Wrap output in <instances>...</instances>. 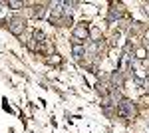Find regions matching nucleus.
Here are the masks:
<instances>
[{
  "label": "nucleus",
  "mask_w": 149,
  "mask_h": 133,
  "mask_svg": "<svg viewBox=\"0 0 149 133\" xmlns=\"http://www.w3.org/2000/svg\"><path fill=\"white\" fill-rule=\"evenodd\" d=\"M117 113H119L121 117L131 119V117L135 115V107H133V103H131L129 100H119L117 101Z\"/></svg>",
  "instance_id": "nucleus-1"
},
{
  "label": "nucleus",
  "mask_w": 149,
  "mask_h": 133,
  "mask_svg": "<svg viewBox=\"0 0 149 133\" xmlns=\"http://www.w3.org/2000/svg\"><path fill=\"white\" fill-rule=\"evenodd\" d=\"M22 30H24V22H22V20H18V18H14V20L10 22V32L16 34V36H20Z\"/></svg>",
  "instance_id": "nucleus-2"
},
{
  "label": "nucleus",
  "mask_w": 149,
  "mask_h": 133,
  "mask_svg": "<svg viewBox=\"0 0 149 133\" xmlns=\"http://www.w3.org/2000/svg\"><path fill=\"white\" fill-rule=\"evenodd\" d=\"M80 38H88V30H86V26L76 28V32H74V40H76V44L80 42Z\"/></svg>",
  "instance_id": "nucleus-3"
},
{
  "label": "nucleus",
  "mask_w": 149,
  "mask_h": 133,
  "mask_svg": "<svg viewBox=\"0 0 149 133\" xmlns=\"http://www.w3.org/2000/svg\"><path fill=\"white\" fill-rule=\"evenodd\" d=\"M86 54V50H84V48H81V46H78V44H74V58H76V60H80L81 56Z\"/></svg>",
  "instance_id": "nucleus-4"
},
{
  "label": "nucleus",
  "mask_w": 149,
  "mask_h": 133,
  "mask_svg": "<svg viewBox=\"0 0 149 133\" xmlns=\"http://www.w3.org/2000/svg\"><path fill=\"white\" fill-rule=\"evenodd\" d=\"M8 6H10V8H14V10H18V8L22 6V2H8Z\"/></svg>",
  "instance_id": "nucleus-5"
}]
</instances>
